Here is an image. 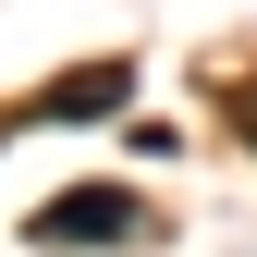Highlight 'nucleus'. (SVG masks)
Masks as SVG:
<instances>
[{
    "mask_svg": "<svg viewBox=\"0 0 257 257\" xmlns=\"http://www.w3.org/2000/svg\"><path fill=\"white\" fill-rule=\"evenodd\" d=\"M25 233H37V245H135V233H147V208L122 196V184H74V196L37 208Z\"/></svg>",
    "mask_w": 257,
    "mask_h": 257,
    "instance_id": "f257e3e1",
    "label": "nucleus"
},
{
    "mask_svg": "<svg viewBox=\"0 0 257 257\" xmlns=\"http://www.w3.org/2000/svg\"><path fill=\"white\" fill-rule=\"evenodd\" d=\"M122 98H135V61H98V74H61L37 110H49V122H98V110H122Z\"/></svg>",
    "mask_w": 257,
    "mask_h": 257,
    "instance_id": "f03ea898",
    "label": "nucleus"
},
{
    "mask_svg": "<svg viewBox=\"0 0 257 257\" xmlns=\"http://www.w3.org/2000/svg\"><path fill=\"white\" fill-rule=\"evenodd\" d=\"M233 110H245V135H257V86H245V98H233Z\"/></svg>",
    "mask_w": 257,
    "mask_h": 257,
    "instance_id": "7ed1b4c3",
    "label": "nucleus"
},
{
    "mask_svg": "<svg viewBox=\"0 0 257 257\" xmlns=\"http://www.w3.org/2000/svg\"><path fill=\"white\" fill-rule=\"evenodd\" d=\"M0 135H13V122H0Z\"/></svg>",
    "mask_w": 257,
    "mask_h": 257,
    "instance_id": "20e7f679",
    "label": "nucleus"
}]
</instances>
